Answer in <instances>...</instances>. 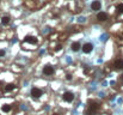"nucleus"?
I'll list each match as a JSON object with an SVG mask.
<instances>
[{
  "instance_id": "1",
  "label": "nucleus",
  "mask_w": 123,
  "mask_h": 115,
  "mask_svg": "<svg viewBox=\"0 0 123 115\" xmlns=\"http://www.w3.org/2000/svg\"><path fill=\"white\" fill-rule=\"evenodd\" d=\"M100 108V106H99V103H97V102H90V104L87 106V109H86V115H94L97 112H98V109Z\"/></svg>"
},
{
  "instance_id": "2",
  "label": "nucleus",
  "mask_w": 123,
  "mask_h": 115,
  "mask_svg": "<svg viewBox=\"0 0 123 115\" xmlns=\"http://www.w3.org/2000/svg\"><path fill=\"white\" fill-rule=\"evenodd\" d=\"M62 98H63V101H66V102H73V100H74V94L71 92V91H66V92L63 94Z\"/></svg>"
},
{
  "instance_id": "3",
  "label": "nucleus",
  "mask_w": 123,
  "mask_h": 115,
  "mask_svg": "<svg viewBox=\"0 0 123 115\" xmlns=\"http://www.w3.org/2000/svg\"><path fill=\"white\" fill-rule=\"evenodd\" d=\"M31 96H32L34 98H38V97H41L42 96V90H40L38 88H32V90H31Z\"/></svg>"
},
{
  "instance_id": "4",
  "label": "nucleus",
  "mask_w": 123,
  "mask_h": 115,
  "mask_svg": "<svg viewBox=\"0 0 123 115\" xmlns=\"http://www.w3.org/2000/svg\"><path fill=\"white\" fill-rule=\"evenodd\" d=\"M81 49L85 54H90V53L92 52V49H93V46H92L91 43H85V44L82 46Z\"/></svg>"
},
{
  "instance_id": "5",
  "label": "nucleus",
  "mask_w": 123,
  "mask_h": 115,
  "mask_svg": "<svg viewBox=\"0 0 123 115\" xmlns=\"http://www.w3.org/2000/svg\"><path fill=\"white\" fill-rule=\"evenodd\" d=\"M54 72H55L54 67H51V66H49V65L43 68V73H44L45 76H51V74H54Z\"/></svg>"
},
{
  "instance_id": "6",
  "label": "nucleus",
  "mask_w": 123,
  "mask_h": 115,
  "mask_svg": "<svg viewBox=\"0 0 123 115\" xmlns=\"http://www.w3.org/2000/svg\"><path fill=\"white\" fill-rule=\"evenodd\" d=\"M100 7H102V4H100L99 0H94V1L91 4V8H92L93 11H98V10H100Z\"/></svg>"
},
{
  "instance_id": "7",
  "label": "nucleus",
  "mask_w": 123,
  "mask_h": 115,
  "mask_svg": "<svg viewBox=\"0 0 123 115\" xmlns=\"http://www.w3.org/2000/svg\"><path fill=\"white\" fill-rule=\"evenodd\" d=\"M114 68L116 70H122L123 68V59H117L114 62Z\"/></svg>"
},
{
  "instance_id": "8",
  "label": "nucleus",
  "mask_w": 123,
  "mask_h": 115,
  "mask_svg": "<svg viewBox=\"0 0 123 115\" xmlns=\"http://www.w3.org/2000/svg\"><path fill=\"white\" fill-rule=\"evenodd\" d=\"M97 19H98L99 22H105V20L108 19V14H106L105 12H99V13L97 14Z\"/></svg>"
},
{
  "instance_id": "9",
  "label": "nucleus",
  "mask_w": 123,
  "mask_h": 115,
  "mask_svg": "<svg viewBox=\"0 0 123 115\" xmlns=\"http://www.w3.org/2000/svg\"><path fill=\"white\" fill-rule=\"evenodd\" d=\"M71 48H72V50H73V52H78V50H80L81 46H80V43H79V42H73V43H72V46H71Z\"/></svg>"
},
{
  "instance_id": "10",
  "label": "nucleus",
  "mask_w": 123,
  "mask_h": 115,
  "mask_svg": "<svg viewBox=\"0 0 123 115\" xmlns=\"http://www.w3.org/2000/svg\"><path fill=\"white\" fill-rule=\"evenodd\" d=\"M1 24H4V25H8V24H10V17H7V16L2 17V18H1Z\"/></svg>"
},
{
  "instance_id": "11",
  "label": "nucleus",
  "mask_w": 123,
  "mask_h": 115,
  "mask_svg": "<svg viewBox=\"0 0 123 115\" xmlns=\"http://www.w3.org/2000/svg\"><path fill=\"white\" fill-rule=\"evenodd\" d=\"M25 41H26V42H30V43H34V44L37 43V40L35 37H32V36H28V37L25 38Z\"/></svg>"
},
{
  "instance_id": "12",
  "label": "nucleus",
  "mask_w": 123,
  "mask_h": 115,
  "mask_svg": "<svg viewBox=\"0 0 123 115\" xmlns=\"http://www.w3.org/2000/svg\"><path fill=\"white\" fill-rule=\"evenodd\" d=\"M13 89H14V85H13V84H7V85L5 86V91H7V92H8V91H12Z\"/></svg>"
},
{
  "instance_id": "13",
  "label": "nucleus",
  "mask_w": 123,
  "mask_h": 115,
  "mask_svg": "<svg viewBox=\"0 0 123 115\" xmlns=\"http://www.w3.org/2000/svg\"><path fill=\"white\" fill-rule=\"evenodd\" d=\"M1 110L2 112H5V113H8V112H11V106H2V108H1Z\"/></svg>"
},
{
  "instance_id": "14",
  "label": "nucleus",
  "mask_w": 123,
  "mask_h": 115,
  "mask_svg": "<svg viewBox=\"0 0 123 115\" xmlns=\"http://www.w3.org/2000/svg\"><path fill=\"white\" fill-rule=\"evenodd\" d=\"M116 10H117L118 13H123V4H118L117 7H116Z\"/></svg>"
},
{
  "instance_id": "15",
  "label": "nucleus",
  "mask_w": 123,
  "mask_h": 115,
  "mask_svg": "<svg viewBox=\"0 0 123 115\" xmlns=\"http://www.w3.org/2000/svg\"><path fill=\"white\" fill-rule=\"evenodd\" d=\"M5 55V50L4 49H0V56H4Z\"/></svg>"
},
{
  "instance_id": "16",
  "label": "nucleus",
  "mask_w": 123,
  "mask_h": 115,
  "mask_svg": "<svg viewBox=\"0 0 123 115\" xmlns=\"http://www.w3.org/2000/svg\"><path fill=\"white\" fill-rule=\"evenodd\" d=\"M66 79H67V80H71V79H72V76H71V74H68V76L66 77Z\"/></svg>"
}]
</instances>
